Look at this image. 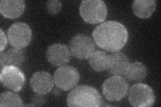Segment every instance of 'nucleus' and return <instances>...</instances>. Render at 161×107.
Instances as JSON below:
<instances>
[{
  "instance_id": "obj_4",
  "label": "nucleus",
  "mask_w": 161,
  "mask_h": 107,
  "mask_svg": "<svg viewBox=\"0 0 161 107\" xmlns=\"http://www.w3.org/2000/svg\"><path fill=\"white\" fill-rule=\"evenodd\" d=\"M128 83L122 76H113L104 81L102 93L105 98L109 101H119L128 92Z\"/></svg>"
},
{
  "instance_id": "obj_22",
  "label": "nucleus",
  "mask_w": 161,
  "mask_h": 107,
  "mask_svg": "<svg viewBox=\"0 0 161 107\" xmlns=\"http://www.w3.org/2000/svg\"><path fill=\"white\" fill-rule=\"evenodd\" d=\"M0 63H1V69L5 67V66H8L6 54L5 53L1 52V54H0Z\"/></svg>"
},
{
  "instance_id": "obj_12",
  "label": "nucleus",
  "mask_w": 161,
  "mask_h": 107,
  "mask_svg": "<svg viewBox=\"0 0 161 107\" xmlns=\"http://www.w3.org/2000/svg\"><path fill=\"white\" fill-rule=\"evenodd\" d=\"M128 57L119 52H113L109 55L108 70L114 76L125 75L130 65Z\"/></svg>"
},
{
  "instance_id": "obj_1",
  "label": "nucleus",
  "mask_w": 161,
  "mask_h": 107,
  "mask_svg": "<svg viewBox=\"0 0 161 107\" xmlns=\"http://www.w3.org/2000/svg\"><path fill=\"white\" fill-rule=\"evenodd\" d=\"M93 38L99 47L108 52H119L126 44L128 32L119 22L108 21L94 29Z\"/></svg>"
},
{
  "instance_id": "obj_9",
  "label": "nucleus",
  "mask_w": 161,
  "mask_h": 107,
  "mask_svg": "<svg viewBox=\"0 0 161 107\" xmlns=\"http://www.w3.org/2000/svg\"><path fill=\"white\" fill-rule=\"evenodd\" d=\"M69 49L71 55L79 60L87 59L95 50V44L89 36L85 34L75 35L70 40Z\"/></svg>"
},
{
  "instance_id": "obj_13",
  "label": "nucleus",
  "mask_w": 161,
  "mask_h": 107,
  "mask_svg": "<svg viewBox=\"0 0 161 107\" xmlns=\"http://www.w3.org/2000/svg\"><path fill=\"white\" fill-rule=\"evenodd\" d=\"M25 7L23 0H2L0 2V12L5 18L15 19L22 16Z\"/></svg>"
},
{
  "instance_id": "obj_16",
  "label": "nucleus",
  "mask_w": 161,
  "mask_h": 107,
  "mask_svg": "<svg viewBox=\"0 0 161 107\" xmlns=\"http://www.w3.org/2000/svg\"><path fill=\"white\" fill-rule=\"evenodd\" d=\"M109 55L101 50L94 51L88 58L89 64L93 70L102 72L108 69Z\"/></svg>"
},
{
  "instance_id": "obj_6",
  "label": "nucleus",
  "mask_w": 161,
  "mask_h": 107,
  "mask_svg": "<svg viewBox=\"0 0 161 107\" xmlns=\"http://www.w3.org/2000/svg\"><path fill=\"white\" fill-rule=\"evenodd\" d=\"M8 38L14 48L23 49L31 42L32 30L26 23H15L8 30Z\"/></svg>"
},
{
  "instance_id": "obj_5",
  "label": "nucleus",
  "mask_w": 161,
  "mask_h": 107,
  "mask_svg": "<svg viewBox=\"0 0 161 107\" xmlns=\"http://www.w3.org/2000/svg\"><path fill=\"white\" fill-rule=\"evenodd\" d=\"M128 100L133 106L149 107L154 103L155 94L150 86L139 83L134 84L130 88Z\"/></svg>"
},
{
  "instance_id": "obj_21",
  "label": "nucleus",
  "mask_w": 161,
  "mask_h": 107,
  "mask_svg": "<svg viewBox=\"0 0 161 107\" xmlns=\"http://www.w3.org/2000/svg\"><path fill=\"white\" fill-rule=\"evenodd\" d=\"M0 32H1V48H0V51L2 52L7 45V38L2 29L0 30Z\"/></svg>"
},
{
  "instance_id": "obj_3",
  "label": "nucleus",
  "mask_w": 161,
  "mask_h": 107,
  "mask_svg": "<svg viewBox=\"0 0 161 107\" xmlns=\"http://www.w3.org/2000/svg\"><path fill=\"white\" fill-rule=\"evenodd\" d=\"M79 13L85 22L96 24L106 19L108 9L102 0H85L80 5Z\"/></svg>"
},
{
  "instance_id": "obj_15",
  "label": "nucleus",
  "mask_w": 161,
  "mask_h": 107,
  "mask_svg": "<svg viewBox=\"0 0 161 107\" xmlns=\"http://www.w3.org/2000/svg\"><path fill=\"white\" fill-rule=\"evenodd\" d=\"M147 75V69L142 62H134L130 63L125 72V76L131 82L140 83Z\"/></svg>"
},
{
  "instance_id": "obj_11",
  "label": "nucleus",
  "mask_w": 161,
  "mask_h": 107,
  "mask_svg": "<svg viewBox=\"0 0 161 107\" xmlns=\"http://www.w3.org/2000/svg\"><path fill=\"white\" fill-rule=\"evenodd\" d=\"M54 79L48 72L39 71L35 72L30 78V85L35 93L45 95L52 90Z\"/></svg>"
},
{
  "instance_id": "obj_2",
  "label": "nucleus",
  "mask_w": 161,
  "mask_h": 107,
  "mask_svg": "<svg viewBox=\"0 0 161 107\" xmlns=\"http://www.w3.org/2000/svg\"><path fill=\"white\" fill-rule=\"evenodd\" d=\"M103 100L97 90L88 85L74 87L68 94L67 103L69 106L95 107L102 105Z\"/></svg>"
},
{
  "instance_id": "obj_8",
  "label": "nucleus",
  "mask_w": 161,
  "mask_h": 107,
  "mask_svg": "<svg viewBox=\"0 0 161 107\" xmlns=\"http://www.w3.org/2000/svg\"><path fill=\"white\" fill-rule=\"evenodd\" d=\"M0 81L3 87L13 91H19L25 84V76L17 66L8 65L1 69Z\"/></svg>"
},
{
  "instance_id": "obj_20",
  "label": "nucleus",
  "mask_w": 161,
  "mask_h": 107,
  "mask_svg": "<svg viewBox=\"0 0 161 107\" xmlns=\"http://www.w3.org/2000/svg\"><path fill=\"white\" fill-rule=\"evenodd\" d=\"M32 104L35 106H42L46 103V99L42 94L36 93L31 97Z\"/></svg>"
},
{
  "instance_id": "obj_7",
  "label": "nucleus",
  "mask_w": 161,
  "mask_h": 107,
  "mask_svg": "<svg viewBox=\"0 0 161 107\" xmlns=\"http://www.w3.org/2000/svg\"><path fill=\"white\" fill-rule=\"evenodd\" d=\"M79 78V72L76 68L64 65L55 71L53 79L57 88L66 91L75 87Z\"/></svg>"
},
{
  "instance_id": "obj_18",
  "label": "nucleus",
  "mask_w": 161,
  "mask_h": 107,
  "mask_svg": "<svg viewBox=\"0 0 161 107\" xmlns=\"http://www.w3.org/2000/svg\"><path fill=\"white\" fill-rule=\"evenodd\" d=\"M6 57L7 60V64L8 65L14 66L19 67L21 66L25 59V55L22 49L11 48L7 51Z\"/></svg>"
},
{
  "instance_id": "obj_10",
  "label": "nucleus",
  "mask_w": 161,
  "mask_h": 107,
  "mask_svg": "<svg viewBox=\"0 0 161 107\" xmlns=\"http://www.w3.org/2000/svg\"><path fill=\"white\" fill-rule=\"evenodd\" d=\"M47 58L48 62L56 66L67 64L71 57L69 48L63 44H53L47 50Z\"/></svg>"
},
{
  "instance_id": "obj_17",
  "label": "nucleus",
  "mask_w": 161,
  "mask_h": 107,
  "mask_svg": "<svg viewBox=\"0 0 161 107\" xmlns=\"http://www.w3.org/2000/svg\"><path fill=\"white\" fill-rule=\"evenodd\" d=\"M0 106H23V101L19 96L13 92H3L0 95Z\"/></svg>"
},
{
  "instance_id": "obj_14",
  "label": "nucleus",
  "mask_w": 161,
  "mask_h": 107,
  "mask_svg": "<svg viewBox=\"0 0 161 107\" xmlns=\"http://www.w3.org/2000/svg\"><path fill=\"white\" fill-rule=\"evenodd\" d=\"M157 6L154 0H136L132 4L134 13L140 18H148L152 16Z\"/></svg>"
},
{
  "instance_id": "obj_19",
  "label": "nucleus",
  "mask_w": 161,
  "mask_h": 107,
  "mask_svg": "<svg viewBox=\"0 0 161 107\" xmlns=\"http://www.w3.org/2000/svg\"><path fill=\"white\" fill-rule=\"evenodd\" d=\"M46 8L50 13L57 14L61 10L62 3L58 0H50L47 2Z\"/></svg>"
}]
</instances>
